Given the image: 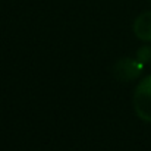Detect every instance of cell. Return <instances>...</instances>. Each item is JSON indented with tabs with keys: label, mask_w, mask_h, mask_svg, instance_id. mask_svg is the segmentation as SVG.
Wrapping results in <instances>:
<instances>
[{
	"label": "cell",
	"mask_w": 151,
	"mask_h": 151,
	"mask_svg": "<svg viewBox=\"0 0 151 151\" xmlns=\"http://www.w3.org/2000/svg\"><path fill=\"white\" fill-rule=\"evenodd\" d=\"M134 109L139 119L151 123V75L144 78L135 88Z\"/></svg>",
	"instance_id": "cell-1"
},
{
	"label": "cell",
	"mask_w": 151,
	"mask_h": 151,
	"mask_svg": "<svg viewBox=\"0 0 151 151\" xmlns=\"http://www.w3.org/2000/svg\"><path fill=\"white\" fill-rule=\"evenodd\" d=\"M142 72V63L134 59H122L113 68V73L120 81H131L139 76Z\"/></svg>",
	"instance_id": "cell-2"
},
{
	"label": "cell",
	"mask_w": 151,
	"mask_h": 151,
	"mask_svg": "<svg viewBox=\"0 0 151 151\" xmlns=\"http://www.w3.org/2000/svg\"><path fill=\"white\" fill-rule=\"evenodd\" d=\"M134 32L142 41H151V10L141 13L134 22Z\"/></svg>",
	"instance_id": "cell-3"
}]
</instances>
